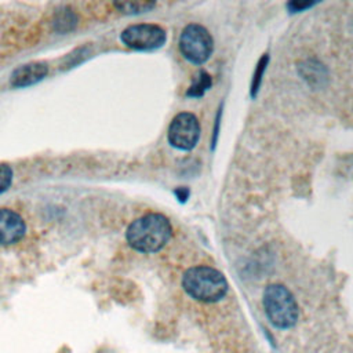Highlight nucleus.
Masks as SVG:
<instances>
[{"label": "nucleus", "instance_id": "obj_1", "mask_svg": "<svg viewBox=\"0 0 353 353\" xmlns=\"http://www.w3.org/2000/svg\"><path fill=\"white\" fill-rule=\"evenodd\" d=\"M172 236L168 218L159 212L145 214L130 223L125 239L135 251L150 254L161 250Z\"/></svg>", "mask_w": 353, "mask_h": 353}, {"label": "nucleus", "instance_id": "obj_2", "mask_svg": "<svg viewBox=\"0 0 353 353\" xmlns=\"http://www.w3.org/2000/svg\"><path fill=\"white\" fill-rule=\"evenodd\" d=\"M182 288L196 301L212 303L222 299L228 292L225 276L215 268L199 265L189 268L182 276Z\"/></svg>", "mask_w": 353, "mask_h": 353}, {"label": "nucleus", "instance_id": "obj_3", "mask_svg": "<svg viewBox=\"0 0 353 353\" xmlns=\"http://www.w3.org/2000/svg\"><path fill=\"white\" fill-rule=\"evenodd\" d=\"M263 307L269 321L281 330L291 328L299 317L298 303L291 291L281 284H270L262 296Z\"/></svg>", "mask_w": 353, "mask_h": 353}, {"label": "nucleus", "instance_id": "obj_4", "mask_svg": "<svg viewBox=\"0 0 353 353\" xmlns=\"http://www.w3.org/2000/svg\"><path fill=\"white\" fill-rule=\"evenodd\" d=\"M179 50L189 62L204 63L212 54L214 40L203 25L189 23L181 32Z\"/></svg>", "mask_w": 353, "mask_h": 353}, {"label": "nucleus", "instance_id": "obj_5", "mask_svg": "<svg viewBox=\"0 0 353 353\" xmlns=\"http://www.w3.org/2000/svg\"><path fill=\"white\" fill-rule=\"evenodd\" d=\"M120 39L130 48L146 51L160 48L167 40V33L156 23H135L127 26Z\"/></svg>", "mask_w": 353, "mask_h": 353}, {"label": "nucleus", "instance_id": "obj_6", "mask_svg": "<svg viewBox=\"0 0 353 353\" xmlns=\"http://www.w3.org/2000/svg\"><path fill=\"white\" fill-rule=\"evenodd\" d=\"M168 142L181 150H190L200 138V123L190 112H181L174 116L167 132Z\"/></svg>", "mask_w": 353, "mask_h": 353}, {"label": "nucleus", "instance_id": "obj_7", "mask_svg": "<svg viewBox=\"0 0 353 353\" xmlns=\"http://www.w3.org/2000/svg\"><path fill=\"white\" fill-rule=\"evenodd\" d=\"M25 232V221L18 212L10 208H0V244H15L23 237Z\"/></svg>", "mask_w": 353, "mask_h": 353}, {"label": "nucleus", "instance_id": "obj_8", "mask_svg": "<svg viewBox=\"0 0 353 353\" xmlns=\"http://www.w3.org/2000/svg\"><path fill=\"white\" fill-rule=\"evenodd\" d=\"M48 73V66L44 62H29L18 66L12 73L10 83L12 87L21 88L39 83Z\"/></svg>", "mask_w": 353, "mask_h": 353}, {"label": "nucleus", "instance_id": "obj_9", "mask_svg": "<svg viewBox=\"0 0 353 353\" xmlns=\"http://www.w3.org/2000/svg\"><path fill=\"white\" fill-rule=\"evenodd\" d=\"M156 6L153 1H119L114 7L123 14H141L152 10Z\"/></svg>", "mask_w": 353, "mask_h": 353}, {"label": "nucleus", "instance_id": "obj_10", "mask_svg": "<svg viewBox=\"0 0 353 353\" xmlns=\"http://www.w3.org/2000/svg\"><path fill=\"white\" fill-rule=\"evenodd\" d=\"M211 87V76L207 72H200L199 79L188 90V97H201Z\"/></svg>", "mask_w": 353, "mask_h": 353}, {"label": "nucleus", "instance_id": "obj_11", "mask_svg": "<svg viewBox=\"0 0 353 353\" xmlns=\"http://www.w3.org/2000/svg\"><path fill=\"white\" fill-rule=\"evenodd\" d=\"M268 61H269V57L268 54H263V57L259 59L258 65H256V69H255V73H254V79H252V84H251V95L255 97L256 91L259 90V85H261V80H262V74L266 69V65H268Z\"/></svg>", "mask_w": 353, "mask_h": 353}, {"label": "nucleus", "instance_id": "obj_12", "mask_svg": "<svg viewBox=\"0 0 353 353\" xmlns=\"http://www.w3.org/2000/svg\"><path fill=\"white\" fill-rule=\"evenodd\" d=\"M55 25L58 29L69 30L76 25V15L70 10H65L55 21Z\"/></svg>", "mask_w": 353, "mask_h": 353}, {"label": "nucleus", "instance_id": "obj_13", "mask_svg": "<svg viewBox=\"0 0 353 353\" xmlns=\"http://www.w3.org/2000/svg\"><path fill=\"white\" fill-rule=\"evenodd\" d=\"M11 182H12V168L6 163H0V194L10 188Z\"/></svg>", "mask_w": 353, "mask_h": 353}, {"label": "nucleus", "instance_id": "obj_14", "mask_svg": "<svg viewBox=\"0 0 353 353\" xmlns=\"http://www.w3.org/2000/svg\"><path fill=\"white\" fill-rule=\"evenodd\" d=\"M312 3H288V7L292 8L294 11H301L305 10L306 7H310Z\"/></svg>", "mask_w": 353, "mask_h": 353}, {"label": "nucleus", "instance_id": "obj_15", "mask_svg": "<svg viewBox=\"0 0 353 353\" xmlns=\"http://www.w3.org/2000/svg\"><path fill=\"white\" fill-rule=\"evenodd\" d=\"M175 193H176V196H178L179 201H185V200H186V197L189 196V190H188L186 188H181V189H176V190H175Z\"/></svg>", "mask_w": 353, "mask_h": 353}]
</instances>
